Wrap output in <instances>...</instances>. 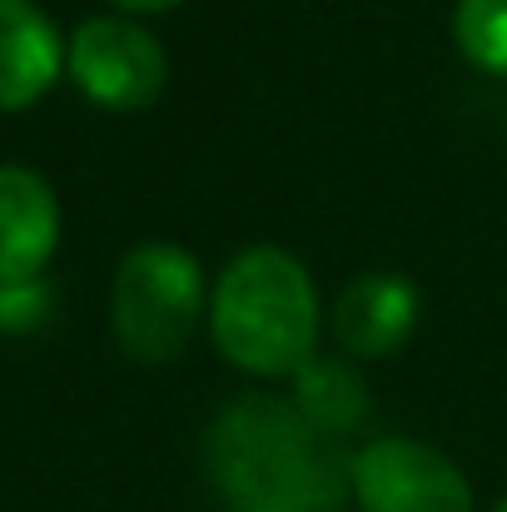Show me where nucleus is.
Masks as SVG:
<instances>
[{"label":"nucleus","mask_w":507,"mask_h":512,"mask_svg":"<svg viewBox=\"0 0 507 512\" xmlns=\"http://www.w3.org/2000/svg\"><path fill=\"white\" fill-rule=\"evenodd\" d=\"M209 334L234 368L294 378L319 358V294L309 269L279 244H249L214 279Z\"/></svg>","instance_id":"2"},{"label":"nucleus","mask_w":507,"mask_h":512,"mask_svg":"<svg viewBox=\"0 0 507 512\" xmlns=\"http://www.w3.org/2000/svg\"><path fill=\"white\" fill-rule=\"evenodd\" d=\"M294 408L329 438H343L353 428H363L368 418V383L348 358H314L304 363L294 378Z\"/></svg>","instance_id":"9"},{"label":"nucleus","mask_w":507,"mask_h":512,"mask_svg":"<svg viewBox=\"0 0 507 512\" xmlns=\"http://www.w3.org/2000/svg\"><path fill=\"white\" fill-rule=\"evenodd\" d=\"M55 309V294L45 279L0 284V334H35Z\"/></svg>","instance_id":"11"},{"label":"nucleus","mask_w":507,"mask_h":512,"mask_svg":"<svg viewBox=\"0 0 507 512\" xmlns=\"http://www.w3.org/2000/svg\"><path fill=\"white\" fill-rule=\"evenodd\" d=\"M65 70L105 110H145L165 95V45L130 15H90L65 40Z\"/></svg>","instance_id":"4"},{"label":"nucleus","mask_w":507,"mask_h":512,"mask_svg":"<svg viewBox=\"0 0 507 512\" xmlns=\"http://www.w3.org/2000/svg\"><path fill=\"white\" fill-rule=\"evenodd\" d=\"M60 244V199L50 179L25 165H0V284L45 279Z\"/></svg>","instance_id":"7"},{"label":"nucleus","mask_w":507,"mask_h":512,"mask_svg":"<svg viewBox=\"0 0 507 512\" xmlns=\"http://www.w3.org/2000/svg\"><path fill=\"white\" fill-rule=\"evenodd\" d=\"M493 512H507V498H503V503H498V508H493Z\"/></svg>","instance_id":"13"},{"label":"nucleus","mask_w":507,"mask_h":512,"mask_svg":"<svg viewBox=\"0 0 507 512\" xmlns=\"http://www.w3.org/2000/svg\"><path fill=\"white\" fill-rule=\"evenodd\" d=\"M204 314V269L189 249L150 239L135 244L110 289V329L135 363H169L194 339Z\"/></svg>","instance_id":"3"},{"label":"nucleus","mask_w":507,"mask_h":512,"mask_svg":"<svg viewBox=\"0 0 507 512\" xmlns=\"http://www.w3.org/2000/svg\"><path fill=\"white\" fill-rule=\"evenodd\" d=\"M453 40L468 65L488 75H507V0H458Z\"/></svg>","instance_id":"10"},{"label":"nucleus","mask_w":507,"mask_h":512,"mask_svg":"<svg viewBox=\"0 0 507 512\" xmlns=\"http://www.w3.org/2000/svg\"><path fill=\"white\" fill-rule=\"evenodd\" d=\"M120 15H165V10H174V5H184V0H110Z\"/></svg>","instance_id":"12"},{"label":"nucleus","mask_w":507,"mask_h":512,"mask_svg":"<svg viewBox=\"0 0 507 512\" xmlns=\"http://www.w3.org/2000/svg\"><path fill=\"white\" fill-rule=\"evenodd\" d=\"M358 512H473L468 473L418 438H373L353 453Z\"/></svg>","instance_id":"5"},{"label":"nucleus","mask_w":507,"mask_h":512,"mask_svg":"<svg viewBox=\"0 0 507 512\" xmlns=\"http://www.w3.org/2000/svg\"><path fill=\"white\" fill-rule=\"evenodd\" d=\"M65 70V40L35 0H0V110L35 105Z\"/></svg>","instance_id":"8"},{"label":"nucleus","mask_w":507,"mask_h":512,"mask_svg":"<svg viewBox=\"0 0 507 512\" xmlns=\"http://www.w3.org/2000/svg\"><path fill=\"white\" fill-rule=\"evenodd\" d=\"M418 314H423V299H418L413 279L388 274V269L358 274L353 284H343L334 304V339L343 353L373 363V358H388L413 339Z\"/></svg>","instance_id":"6"},{"label":"nucleus","mask_w":507,"mask_h":512,"mask_svg":"<svg viewBox=\"0 0 507 512\" xmlns=\"http://www.w3.org/2000/svg\"><path fill=\"white\" fill-rule=\"evenodd\" d=\"M204 468L224 512H343L353 498V458L294 398L229 403L204 438Z\"/></svg>","instance_id":"1"}]
</instances>
